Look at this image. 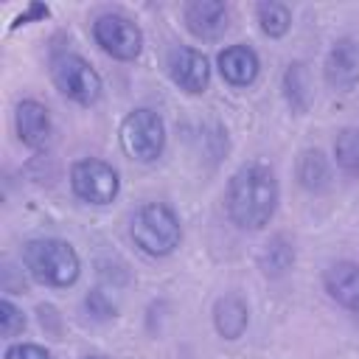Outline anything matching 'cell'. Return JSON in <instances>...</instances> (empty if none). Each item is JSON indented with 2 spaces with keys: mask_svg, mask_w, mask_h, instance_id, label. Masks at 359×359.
<instances>
[{
  "mask_svg": "<svg viewBox=\"0 0 359 359\" xmlns=\"http://www.w3.org/2000/svg\"><path fill=\"white\" fill-rule=\"evenodd\" d=\"M255 14H258L261 31H264L266 36H275V39L283 36V34L289 31V25H292V11H289V6H286V3H278V0L258 3Z\"/></svg>",
  "mask_w": 359,
  "mask_h": 359,
  "instance_id": "cell-17",
  "label": "cell"
},
{
  "mask_svg": "<svg viewBox=\"0 0 359 359\" xmlns=\"http://www.w3.org/2000/svg\"><path fill=\"white\" fill-rule=\"evenodd\" d=\"M70 188H73V194L79 199H84L90 205H109L118 196L121 180H118V171L109 163L87 157V160L73 163Z\"/></svg>",
  "mask_w": 359,
  "mask_h": 359,
  "instance_id": "cell-6",
  "label": "cell"
},
{
  "mask_svg": "<svg viewBox=\"0 0 359 359\" xmlns=\"http://www.w3.org/2000/svg\"><path fill=\"white\" fill-rule=\"evenodd\" d=\"M185 25L199 39H219L227 31V6L219 0H194L182 11Z\"/></svg>",
  "mask_w": 359,
  "mask_h": 359,
  "instance_id": "cell-10",
  "label": "cell"
},
{
  "mask_svg": "<svg viewBox=\"0 0 359 359\" xmlns=\"http://www.w3.org/2000/svg\"><path fill=\"white\" fill-rule=\"evenodd\" d=\"M323 283H325V292L339 306L359 314V264H353V261L331 264L323 275Z\"/></svg>",
  "mask_w": 359,
  "mask_h": 359,
  "instance_id": "cell-11",
  "label": "cell"
},
{
  "mask_svg": "<svg viewBox=\"0 0 359 359\" xmlns=\"http://www.w3.org/2000/svg\"><path fill=\"white\" fill-rule=\"evenodd\" d=\"M258 264H261L264 275L280 278V275H286V269L294 264V247H292L283 236H275V238H269V241L264 244V250H261V255H258Z\"/></svg>",
  "mask_w": 359,
  "mask_h": 359,
  "instance_id": "cell-16",
  "label": "cell"
},
{
  "mask_svg": "<svg viewBox=\"0 0 359 359\" xmlns=\"http://www.w3.org/2000/svg\"><path fill=\"white\" fill-rule=\"evenodd\" d=\"M297 180L306 191H323L328 188L331 182V168H328V160L323 157V151L317 149H309L300 154L297 160Z\"/></svg>",
  "mask_w": 359,
  "mask_h": 359,
  "instance_id": "cell-15",
  "label": "cell"
},
{
  "mask_svg": "<svg viewBox=\"0 0 359 359\" xmlns=\"http://www.w3.org/2000/svg\"><path fill=\"white\" fill-rule=\"evenodd\" d=\"M334 157H337V165L345 171V174H359V129L348 126L337 135L334 140Z\"/></svg>",
  "mask_w": 359,
  "mask_h": 359,
  "instance_id": "cell-18",
  "label": "cell"
},
{
  "mask_svg": "<svg viewBox=\"0 0 359 359\" xmlns=\"http://www.w3.org/2000/svg\"><path fill=\"white\" fill-rule=\"evenodd\" d=\"M22 264L31 272L34 280L62 289L76 283L79 272H81V261L76 255V250L62 241V238H34L25 244L22 250Z\"/></svg>",
  "mask_w": 359,
  "mask_h": 359,
  "instance_id": "cell-2",
  "label": "cell"
},
{
  "mask_svg": "<svg viewBox=\"0 0 359 359\" xmlns=\"http://www.w3.org/2000/svg\"><path fill=\"white\" fill-rule=\"evenodd\" d=\"M93 36L104 53L121 62H132L143 50V31L123 14H101L93 22Z\"/></svg>",
  "mask_w": 359,
  "mask_h": 359,
  "instance_id": "cell-7",
  "label": "cell"
},
{
  "mask_svg": "<svg viewBox=\"0 0 359 359\" xmlns=\"http://www.w3.org/2000/svg\"><path fill=\"white\" fill-rule=\"evenodd\" d=\"M227 213L241 230H261L278 208V180L269 165L250 163L227 182Z\"/></svg>",
  "mask_w": 359,
  "mask_h": 359,
  "instance_id": "cell-1",
  "label": "cell"
},
{
  "mask_svg": "<svg viewBox=\"0 0 359 359\" xmlns=\"http://www.w3.org/2000/svg\"><path fill=\"white\" fill-rule=\"evenodd\" d=\"M6 359H50V353H48L42 345L20 342V345H11V348L6 351Z\"/></svg>",
  "mask_w": 359,
  "mask_h": 359,
  "instance_id": "cell-21",
  "label": "cell"
},
{
  "mask_svg": "<svg viewBox=\"0 0 359 359\" xmlns=\"http://www.w3.org/2000/svg\"><path fill=\"white\" fill-rule=\"evenodd\" d=\"M17 135L28 149H42L50 137V115L39 101H20L14 112Z\"/></svg>",
  "mask_w": 359,
  "mask_h": 359,
  "instance_id": "cell-12",
  "label": "cell"
},
{
  "mask_svg": "<svg viewBox=\"0 0 359 359\" xmlns=\"http://www.w3.org/2000/svg\"><path fill=\"white\" fill-rule=\"evenodd\" d=\"M132 238L146 255L163 258L180 247L182 227H180L177 213L168 205L149 202V205L137 208V213L132 216Z\"/></svg>",
  "mask_w": 359,
  "mask_h": 359,
  "instance_id": "cell-3",
  "label": "cell"
},
{
  "mask_svg": "<svg viewBox=\"0 0 359 359\" xmlns=\"http://www.w3.org/2000/svg\"><path fill=\"white\" fill-rule=\"evenodd\" d=\"M250 323L247 303L238 294H224L213 306V325L224 339H238Z\"/></svg>",
  "mask_w": 359,
  "mask_h": 359,
  "instance_id": "cell-14",
  "label": "cell"
},
{
  "mask_svg": "<svg viewBox=\"0 0 359 359\" xmlns=\"http://www.w3.org/2000/svg\"><path fill=\"white\" fill-rule=\"evenodd\" d=\"M81 359H109V356H104V353H87V356H81Z\"/></svg>",
  "mask_w": 359,
  "mask_h": 359,
  "instance_id": "cell-22",
  "label": "cell"
},
{
  "mask_svg": "<svg viewBox=\"0 0 359 359\" xmlns=\"http://www.w3.org/2000/svg\"><path fill=\"white\" fill-rule=\"evenodd\" d=\"M22 328H25V314L11 300H0V334L3 337H14Z\"/></svg>",
  "mask_w": 359,
  "mask_h": 359,
  "instance_id": "cell-20",
  "label": "cell"
},
{
  "mask_svg": "<svg viewBox=\"0 0 359 359\" xmlns=\"http://www.w3.org/2000/svg\"><path fill=\"white\" fill-rule=\"evenodd\" d=\"M325 81L339 90L351 93L359 81V45L353 39H339L325 56Z\"/></svg>",
  "mask_w": 359,
  "mask_h": 359,
  "instance_id": "cell-9",
  "label": "cell"
},
{
  "mask_svg": "<svg viewBox=\"0 0 359 359\" xmlns=\"http://www.w3.org/2000/svg\"><path fill=\"white\" fill-rule=\"evenodd\" d=\"M219 73L224 81H230L233 87H247L255 81L258 76V53L250 45H230L219 53Z\"/></svg>",
  "mask_w": 359,
  "mask_h": 359,
  "instance_id": "cell-13",
  "label": "cell"
},
{
  "mask_svg": "<svg viewBox=\"0 0 359 359\" xmlns=\"http://www.w3.org/2000/svg\"><path fill=\"white\" fill-rule=\"evenodd\" d=\"M84 309L90 311L93 320H109V317H115V311H118V306L107 297L104 289H93V292L84 297Z\"/></svg>",
  "mask_w": 359,
  "mask_h": 359,
  "instance_id": "cell-19",
  "label": "cell"
},
{
  "mask_svg": "<svg viewBox=\"0 0 359 359\" xmlns=\"http://www.w3.org/2000/svg\"><path fill=\"white\" fill-rule=\"evenodd\" d=\"M165 67H168L171 81L191 95L205 93L210 84V65H208L205 53H199L196 48H174L168 53Z\"/></svg>",
  "mask_w": 359,
  "mask_h": 359,
  "instance_id": "cell-8",
  "label": "cell"
},
{
  "mask_svg": "<svg viewBox=\"0 0 359 359\" xmlns=\"http://www.w3.org/2000/svg\"><path fill=\"white\" fill-rule=\"evenodd\" d=\"M50 76H53V84L76 104L87 107L101 98V87H104L101 76L79 53H56L50 62Z\"/></svg>",
  "mask_w": 359,
  "mask_h": 359,
  "instance_id": "cell-5",
  "label": "cell"
},
{
  "mask_svg": "<svg viewBox=\"0 0 359 359\" xmlns=\"http://www.w3.org/2000/svg\"><path fill=\"white\" fill-rule=\"evenodd\" d=\"M121 149L137 160V163H151L163 154L165 146V123L154 109H132L123 121H121Z\"/></svg>",
  "mask_w": 359,
  "mask_h": 359,
  "instance_id": "cell-4",
  "label": "cell"
}]
</instances>
